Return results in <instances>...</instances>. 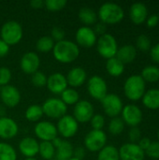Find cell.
<instances>
[{"mask_svg": "<svg viewBox=\"0 0 159 160\" xmlns=\"http://www.w3.org/2000/svg\"><path fill=\"white\" fill-rule=\"evenodd\" d=\"M52 52L55 60L62 64H70L80 55L79 46L75 42L67 39L56 42L53 46Z\"/></svg>", "mask_w": 159, "mask_h": 160, "instance_id": "6da1fadb", "label": "cell"}, {"mask_svg": "<svg viewBox=\"0 0 159 160\" xmlns=\"http://www.w3.org/2000/svg\"><path fill=\"white\" fill-rule=\"evenodd\" d=\"M125 17L123 8L113 2H106L102 4L97 12V18L105 24L119 23Z\"/></svg>", "mask_w": 159, "mask_h": 160, "instance_id": "7a4b0ae2", "label": "cell"}, {"mask_svg": "<svg viewBox=\"0 0 159 160\" xmlns=\"http://www.w3.org/2000/svg\"><path fill=\"white\" fill-rule=\"evenodd\" d=\"M146 91V82L141 75L129 76L124 83V94L131 101H138L142 98Z\"/></svg>", "mask_w": 159, "mask_h": 160, "instance_id": "3957f363", "label": "cell"}, {"mask_svg": "<svg viewBox=\"0 0 159 160\" xmlns=\"http://www.w3.org/2000/svg\"><path fill=\"white\" fill-rule=\"evenodd\" d=\"M23 31L22 25L16 21L6 22L0 30V37L9 47L18 44L22 38Z\"/></svg>", "mask_w": 159, "mask_h": 160, "instance_id": "277c9868", "label": "cell"}, {"mask_svg": "<svg viewBox=\"0 0 159 160\" xmlns=\"http://www.w3.org/2000/svg\"><path fill=\"white\" fill-rule=\"evenodd\" d=\"M96 45L99 55L107 60L115 57L118 51V43L116 38L109 33L100 36L97 40Z\"/></svg>", "mask_w": 159, "mask_h": 160, "instance_id": "5b68a950", "label": "cell"}, {"mask_svg": "<svg viewBox=\"0 0 159 160\" xmlns=\"http://www.w3.org/2000/svg\"><path fill=\"white\" fill-rule=\"evenodd\" d=\"M43 114L51 119H60L67 114V106L56 98H51L45 100L41 106Z\"/></svg>", "mask_w": 159, "mask_h": 160, "instance_id": "8992f818", "label": "cell"}, {"mask_svg": "<svg viewBox=\"0 0 159 160\" xmlns=\"http://www.w3.org/2000/svg\"><path fill=\"white\" fill-rule=\"evenodd\" d=\"M107 135L103 130L92 129L84 138V148L92 153H98L106 146Z\"/></svg>", "mask_w": 159, "mask_h": 160, "instance_id": "52a82bcc", "label": "cell"}, {"mask_svg": "<svg viewBox=\"0 0 159 160\" xmlns=\"http://www.w3.org/2000/svg\"><path fill=\"white\" fill-rule=\"evenodd\" d=\"M87 91L91 98L101 101L108 94L107 82L102 77L94 75L87 82Z\"/></svg>", "mask_w": 159, "mask_h": 160, "instance_id": "ba28073f", "label": "cell"}, {"mask_svg": "<svg viewBox=\"0 0 159 160\" xmlns=\"http://www.w3.org/2000/svg\"><path fill=\"white\" fill-rule=\"evenodd\" d=\"M101 105L106 115L111 118L118 117L124 108L121 98L116 94H107L101 100Z\"/></svg>", "mask_w": 159, "mask_h": 160, "instance_id": "9c48e42d", "label": "cell"}, {"mask_svg": "<svg viewBox=\"0 0 159 160\" xmlns=\"http://www.w3.org/2000/svg\"><path fill=\"white\" fill-rule=\"evenodd\" d=\"M57 132L65 139L73 138L79 130V123L72 115L66 114L58 119L56 125Z\"/></svg>", "mask_w": 159, "mask_h": 160, "instance_id": "30bf717a", "label": "cell"}, {"mask_svg": "<svg viewBox=\"0 0 159 160\" xmlns=\"http://www.w3.org/2000/svg\"><path fill=\"white\" fill-rule=\"evenodd\" d=\"M34 133L41 142H52L57 138L56 126L50 121H39L34 128Z\"/></svg>", "mask_w": 159, "mask_h": 160, "instance_id": "8fae6325", "label": "cell"}, {"mask_svg": "<svg viewBox=\"0 0 159 160\" xmlns=\"http://www.w3.org/2000/svg\"><path fill=\"white\" fill-rule=\"evenodd\" d=\"M121 115L125 125H127L130 128L138 127L142 123L143 117L141 108L134 104H127L124 106Z\"/></svg>", "mask_w": 159, "mask_h": 160, "instance_id": "7c38bea8", "label": "cell"}, {"mask_svg": "<svg viewBox=\"0 0 159 160\" xmlns=\"http://www.w3.org/2000/svg\"><path fill=\"white\" fill-rule=\"evenodd\" d=\"M95 110L92 103L88 100H80L73 109V117L78 123L90 122L94 116Z\"/></svg>", "mask_w": 159, "mask_h": 160, "instance_id": "4fadbf2b", "label": "cell"}, {"mask_svg": "<svg viewBox=\"0 0 159 160\" xmlns=\"http://www.w3.org/2000/svg\"><path fill=\"white\" fill-rule=\"evenodd\" d=\"M76 44L82 48H91L96 45L97 36L93 28L89 26H81L75 34Z\"/></svg>", "mask_w": 159, "mask_h": 160, "instance_id": "5bb4252c", "label": "cell"}, {"mask_svg": "<svg viewBox=\"0 0 159 160\" xmlns=\"http://www.w3.org/2000/svg\"><path fill=\"white\" fill-rule=\"evenodd\" d=\"M120 160H144L145 152L138 143L127 142L123 144L119 149Z\"/></svg>", "mask_w": 159, "mask_h": 160, "instance_id": "9a60e30c", "label": "cell"}, {"mask_svg": "<svg viewBox=\"0 0 159 160\" xmlns=\"http://www.w3.org/2000/svg\"><path fill=\"white\" fill-rule=\"evenodd\" d=\"M0 98L5 106L8 108H15L21 101V93L17 87L8 84L1 87Z\"/></svg>", "mask_w": 159, "mask_h": 160, "instance_id": "2e32d148", "label": "cell"}, {"mask_svg": "<svg viewBox=\"0 0 159 160\" xmlns=\"http://www.w3.org/2000/svg\"><path fill=\"white\" fill-rule=\"evenodd\" d=\"M40 66V58L37 52H25L20 61V68L22 71L25 74H34L35 72L38 71Z\"/></svg>", "mask_w": 159, "mask_h": 160, "instance_id": "e0dca14e", "label": "cell"}, {"mask_svg": "<svg viewBox=\"0 0 159 160\" xmlns=\"http://www.w3.org/2000/svg\"><path fill=\"white\" fill-rule=\"evenodd\" d=\"M47 88L54 95H61L68 86L67 78L60 72H55L47 78Z\"/></svg>", "mask_w": 159, "mask_h": 160, "instance_id": "ac0fdd59", "label": "cell"}, {"mask_svg": "<svg viewBox=\"0 0 159 160\" xmlns=\"http://www.w3.org/2000/svg\"><path fill=\"white\" fill-rule=\"evenodd\" d=\"M55 148V159L56 160H69L73 158V145L66 140L56 138L52 142Z\"/></svg>", "mask_w": 159, "mask_h": 160, "instance_id": "d6986e66", "label": "cell"}, {"mask_svg": "<svg viewBox=\"0 0 159 160\" xmlns=\"http://www.w3.org/2000/svg\"><path fill=\"white\" fill-rule=\"evenodd\" d=\"M19 132V126L10 117H0V139L10 140L15 138Z\"/></svg>", "mask_w": 159, "mask_h": 160, "instance_id": "ffe728a7", "label": "cell"}, {"mask_svg": "<svg viewBox=\"0 0 159 160\" xmlns=\"http://www.w3.org/2000/svg\"><path fill=\"white\" fill-rule=\"evenodd\" d=\"M129 18L136 25L145 22L148 18V8L146 5L142 2L133 3L129 8Z\"/></svg>", "mask_w": 159, "mask_h": 160, "instance_id": "44dd1931", "label": "cell"}, {"mask_svg": "<svg viewBox=\"0 0 159 160\" xmlns=\"http://www.w3.org/2000/svg\"><path fill=\"white\" fill-rule=\"evenodd\" d=\"M38 148L39 142L32 137H25L19 142V150L25 158H35L38 154Z\"/></svg>", "mask_w": 159, "mask_h": 160, "instance_id": "7402d4cb", "label": "cell"}, {"mask_svg": "<svg viewBox=\"0 0 159 160\" xmlns=\"http://www.w3.org/2000/svg\"><path fill=\"white\" fill-rule=\"evenodd\" d=\"M66 78H67V84L71 86V88H76L82 86L85 82L87 78V73L82 68L76 67L71 68L67 72Z\"/></svg>", "mask_w": 159, "mask_h": 160, "instance_id": "603a6c76", "label": "cell"}, {"mask_svg": "<svg viewBox=\"0 0 159 160\" xmlns=\"http://www.w3.org/2000/svg\"><path fill=\"white\" fill-rule=\"evenodd\" d=\"M137 56V49L134 45L126 44L118 48L115 57L120 60L124 65L132 63Z\"/></svg>", "mask_w": 159, "mask_h": 160, "instance_id": "cb8c5ba5", "label": "cell"}, {"mask_svg": "<svg viewBox=\"0 0 159 160\" xmlns=\"http://www.w3.org/2000/svg\"><path fill=\"white\" fill-rule=\"evenodd\" d=\"M142 104L145 108L149 110H158L159 109V89L151 88L145 91L142 98Z\"/></svg>", "mask_w": 159, "mask_h": 160, "instance_id": "d4e9b609", "label": "cell"}, {"mask_svg": "<svg viewBox=\"0 0 159 160\" xmlns=\"http://www.w3.org/2000/svg\"><path fill=\"white\" fill-rule=\"evenodd\" d=\"M79 19L80 21L84 24V26H91L93 24H96L97 22V14L95 12L94 9L84 7L82 8L79 10Z\"/></svg>", "mask_w": 159, "mask_h": 160, "instance_id": "484cf974", "label": "cell"}, {"mask_svg": "<svg viewBox=\"0 0 159 160\" xmlns=\"http://www.w3.org/2000/svg\"><path fill=\"white\" fill-rule=\"evenodd\" d=\"M106 70L112 77H120L125 71V65L116 57H112L107 60Z\"/></svg>", "mask_w": 159, "mask_h": 160, "instance_id": "4316f807", "label": "cell"}, {"mask_svg": "<svg viewBox=\"0 0 159 160\" xmlns=\"http://www.w3.org/2000/svg\"><path fill=\"white\" fill-rule=\"evenodd\" d=\"M141 77L145 82H159V68L155 65L146 66L142 70Z\"/></svg>", "mask_w": 159, "mask_h": 160, "instance_id": "83f0119b", "label": "cell"}, {"mask_svg": "<svg viewBox=\"0 0 159 160\" xmlns=\"http://www.w3.org/2000/svg\"><path fill=\"white\" fill-rule=\"evenodd\" d=\"M97 160H120L119 151L113 145H106L98 152Z\"/></svg>", "mask_w": 159, "mask_h": 160, "instance_id": "f1b7e54d", "label": "cell"}, {"mask_svg": "<svg viewBox=\"0 0 159 160\" xmlns=\"http://www.w3.org/2000/svg\"><path fill=\"white\" fill-rule=\"evenodd\" d=\"M38 154L44 160L53 159L55 157V148L52 142H40Z\"/></svg>", "mask_w": 159, "mask_h": 160, "instance_id": "f546056e", "label": "cell"}, {"mask_svg": "<svg viewBox=\"0 0 159 160\" xmlns=\"http://www.w3.org/2000/svg\"><path fill=\"white\" fill-rule=\"evenodd\" d=\"M67 106L75 105L80 101V95L77 90L71 87H67L62 94L60 98Z\"/></svg>", "mask_w": 159, "mask_h": 160, "instance_id": "4dcf8cb0", "label": "cell"}, {"mask_svg": "<svg viewBox=\"0 0 159 160\" xmlns=\"http://www.w3.org/2000/svg\"><path fill=\"white\" fill-rule=\"evenodd\" d=\"M54 41L50 36H43L39 38L36 42V49L39 52L47 53L51 51H52L54 46Z\"/></svg>", "mask_w": 159, "mask_h": 160, "instance_id": "1f68e13d", "label": "cell"}, {"mask_svg": "<svg viewBox=\"0 0 159 160\" xmlns=\"http://www.w3.org/2000/svg\"><path fill=\"white\" fill-rule=\"evenodd\" d=\"M24 115L26 120H28L29 122H39V120L42 118L44 114L41 106L34 104L26 109Z\"/></svg>", "mask_w": 159, "mask_h": 160, "instance_id": "d6a6232c", "label": "cell"}, {"mask_svg": "<svg viewBox=\"0 0 159 160\" xmlns=\"http://www.w3.org/2000/svg\"><path fill=\"white\" fill-rule=\"evenodd\" d=\"M0 160H17L14 147L7 142H0Z\"/></svg>", "mask_w": 159, "mask_h": 160, "instance_id": "836d02e7", "label": "cell"}, {"mask_svg": "<svg viewBox=\"0 0 159 160\" xmlns=\"http://www.w3.org/2000/svg\"><path fill=\"white\" fill-rule=\"evenodd\" d=\"M124 129H125V123L121 117L118 116V117L112 118L108 126V130L112 135L118 136L124 131Z\"/></svg>", "mask_w": 159, "mask_h": 160, "instance_id": "e575fe53", "label": "cell"}, {"mask_svg": "<svg viewBox=\"0 0 159 160\" xmlns=\"http://www.w3.org/2000/svg\"><path fill=\"white\" fill-rule=\"evenodd\" d=\"M136 49L142 51V52H148L152 48V42L151 39L147 35L142 34L140 35L136 39Z\"/></svg>", "mask_w": 159, "mask_h": 160, "instance_id": "d590c367", "label": "cell"}, {"mask_svg": "<svg viewBox=\"0 0 159 160\" xmlns=\"http://www.w3.org/2000/svg\"><path fill=\"white\" fill-rule=\"evenodd\" d=\"M67 2L66 0H46L44 1V7L52 12H56L62 10Z\"/></svg>", "mask_w": 159, "mask_h": 160, "instance_id": "8d00e7d4", "label": "cell"}, {"mask_svg": "<svg viewBox=\"0 0 159 160\" xmlns=\"http://www.w3.org/2000/svg\"><path fill=\"white\" fill-rule=\"evenodd\" d=\"M31 82L34 86L36 87H43L47 84V77L46 75L41 71H37L34 74H32Z\"/></svg>", "mask_w": 159, "mask_h": 160, "instance_id": "74e56055", "label": "cell"}, {"mask_svg": "<svg viewBox=\"0 0 159 160\" xmlns=\"http://www.w3.org/2000/svg\"><path fill=\"white\" fill-rule=\"evenodd\" d=\"M11 77H12V74L8 68L7 67L0 68V86L1 87L8 85L11 80Z\"/></svg>", "mask_w": 159, "mask_h": 160, "instance_id": "f35d334b", "label": "cell"}, {"mask_svg": "<svg viewBox=\"0 0 159 160\" xmlns=\"http://www.w3.org/2000/svg\"><path fill=\"white\" fill-rule=\"evenodd\" d=\"M91 127L95 130H102L105 126V117L102 114H94L92 119L90 120Z\"/></svg>", "mask_w": 159, "mask_h": 160, "instance_id": "ab89813d", "label": "cell"}, {"mask_svg": "<svg viewBox=\"0 0 159 160\" xmlns=\"http://www.w3.org/2000/svg\"><path fill=\"white\" fill-rule=\"evenodd\" d=\"M145 155L152 159H159V142H152L148 149L145 151Z\"/></svg>", "mask_w": 159, "mask_h": 160, "instance_id": "60d3db41", "label": "cell"}, {"mask_svg": "<svg viewBox=\"0 0 159 160\" xmlns=\"http://www.w3.org/2000/svg\"><path fill=\"white\" fill-rule=\"evenodd\" d=\"M53 41H56V42H59V41H62L65 39V37H66V33L65 31L59 27V26H54L52 31H51V36H50Z\"/></svg>", "mask_w": 159, "mask_h": 160, "instance_id": "b9f144b4", "label": "cell"}, {"mask_svg": "<svg viewBox=\"0 0 159 160\" xmlns=\"http://www.w3.org/2000/svg\"><path fill=\"white\" fill-rule=\"evenodd\" d=\"M128 139L132 143H138L142 139V131L138 127L131 128L128 132Z\"/></svg>", "mask_w": 159, "mask_h": 160, "instance_id": "7bdbcfd3", "label": "cell"}, {"mask_svg": "<svg viewBox=\"0 0 159 160\" xmlns=\"http://www.w3.org/2000/svg\"><path fill=\"white\" fill-rule=\"evenodd\" d=\"M150 58L153 62L159 64V42L150 49Z\"/></svg>", "mask_w": 159, "mask_h": 160, "instance_id": "ee69618b", "label": "cell"}, {"mask_svg": "<svg viewBox=\"0 0 159 160\" xmlns=\"http://www.w3.org/2000/svg\"><path fill=\"white\" fill-rule=\"evenodd\" d=\"M145 22L149 28H154V27L157 26V24L159 23V16L157 14H152V15L148 16Z\"/></svg>", "mask_w": 159, "mask_h": 160, "instance_id": "f6af8a7d", "label": "cell"}, {"mask_svg": "<svg viewBox=\"0 0 159 160\" xmlns=\"http://www.w3.org/2000/svg\"><path fill=\"white\" fill-rule=\"evenodd\" d=\"M85 154H86V150L82 146H78V147L74 148V150H73V158H76L78 159L83 160Z\"/></svg>", "mask_w": 159, "mask_h": 160, "instance_id": "bcb514c9", "label": "cell"}, {"mask_svg": "<svg viewBox=\"0 0 159 160\" xmlns=\"http://www.w3.org/2000/svg\"><path fill=\"white\" fill-rule=\"evenodd\" d=\"M106 29H107L106 24L103 23V22H97V23L95 24L94 31H95V33H96L97 36L99 35V37H100V36L106 34Z\"/></svg>", "mask_w": 159, "mask_h": 160, "instance_id": "7dc6e473", "label": "cell"}, {"mask_svg": "<svg viewBox=\"0 0 159 160\" xmlns=\"http://www.w3.org/2000/svg\"><path fill=\"white\" fill-rule=\"evenodd\" d=\"M151 142H152V141L149 139V138H146V137H144V138H142L140 141H139V142H138V145L145 152L147 149H148V147L150 146V144H151Z\"/></svg>", "mask_w": 159, "mask_h": 160, "instance_id": "c3c4849f", "label": "cell"}, {"mask_svg": "<svg viewBox=\"0 0 159 160\" xmlns=\"http://www.w3.org/2000/svg\"><path fill=\"white\" fill-rule=\"evenodd\" d=\"M9 52V46L0 38V58L5 57Z\"/></svg>", "mask_w": 159, "mask_h": 160, "instance_id": "681fc988", "label": "cell"}, {"mask_svg": "<svg viewBox=\"0 0 159 160\" xmlns=\"http://www.w3.org/2000/svg\"><path fill=\"white\" fill-rule=\"evenodd\" d=\"M29 5L32 8L37 9V8H41L44 7V1L43 0H32L30 1Z\"/></svg>", "mask_w": 159, "mask_h": 160, "instance_id": "f907efd6", "label": "cell"}, {"mask_svg": "<svg viewBox=\"0 0 159 160\" xmlns=\"http://www.w3.org/2000/svg\"><path fill=\"white\" fill-rule=\"evenodd\" d=\"M5 112H6V111H5V109H4V107L0 105V117L5 116Z\"/></svg>", "mask_w": 159, "mask_h": 160, "instance_id": "816d5d0a", "label": "cell"}, {"mask_svg": "<svg viewBox=\"0 0 159 160\" xmlns=\"http://www.w3.org/2000/svg\"><path fill=\"white\" fill-rule=\"evenodd\" d=\"M24 160H37L36 158H26Z\"/></svg>", "mask_w": 159, "mask_h": 160, "instance_id": "f5cc1de1", "label": "cell"}, {"mask_svg": "<svg viewBox=\"0 0 159 160\" xmlns=\"http://www.w3.org/2000/svg\"><path fill=\"white\" fill-rule=\"evenodd\" d=\"M69 160H82V159H78V158H70Z\"/></svg>", "mask_w": 159, "mask_h": 160, "instance_id": "db71d44e", "label": "cell"}, {"mask_svg": "<svg viewBox=\"0 0 159 160\" xmlns=\"http://www.w3.org/2000/svg\"><path fill=\"white\" fill-rule=\"evenodd\" d=\"M157 138H158V142H159V129H158V131H157Z\"/></svg>", "mask_w": 159, "mask_h": 160, "instance_id": "11a10c76", "label": "cell"}, {"mask_svg": "<svg viewBox=\"0 0 159 160\" xmlns=\"http://www.w3.org/2000/svg\"><path fill=\"white\" fill-rule=\"evenodd\" d=\"M51 160H56V159H55V158H53V159H51Z\"/></svg>", "mask_w": 159, "mask_h": 160, "instance_id": "9f6ffc18", "label": "cell"}]
</instances>
